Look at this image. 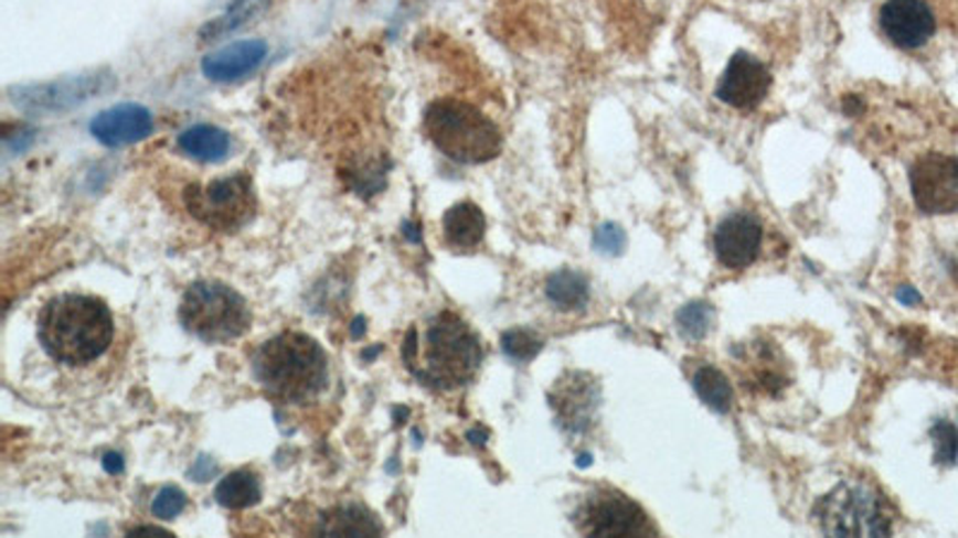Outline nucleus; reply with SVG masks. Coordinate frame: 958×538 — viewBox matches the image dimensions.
Returning a JSON list of instances; mask_svg holds the SVG:
<instances>
[{
	"label": "nucleus",
	"mask_w": 958,
	"mask_h": 538,
	"mask_svg": "<svg viewBox=\"0 0 958 538\" xmlns=\"http://www.w3.org/2000/svg\"><path fill=\"white\" fill-rule=\"evenodd\" d=\"M403 359L422 384L436 390H456L475 378L485 349L468 323L454 311H441L407 333Z\"/></svg>",
	"instance_id": "nucleus-1"
},
{
	"label": "nucleus",
	"mask_w": 958,
	"mask_h": 538,
	"mask_svg": "<svg viewBox=\"0 0 958 538\" xmlns=\"http://www.w3.org/2000/svg\"><path fill=\"white\" fill-rule=\"evenodd\" d=\"M116 323L106 302L89 294H61L39 316V340L55 362L92 364L113 345Z\"/></svg>",
	"instance_id": "nucleus-2"
},
{
	"label": "nucleus",
	"mask_w": 958,
	"mask_h": 538,
	"mask_svg": "<svg viewBox=\"0 0 958 538\" xmlns=\"http://www.w3.org/2000/svg\"><path fill=\"white\" fill-rule=\"evenodd\" d=\"M255 374L272 398L302 405L327 388L329 357L315 337L280 333L259 347Z\"/></svg>",
	"instance_id": "nucleus-3"
},
{
	"label": "nucleus",
	"mask_w": 958,
	"mask_h": 538,
	"mask_svg": "<svg viewBox=\"0 0 958 538\" xmlns=\"http://www.w3.org/2000/svg\"><path fill=\"white\" fill-rule=\"evenodd\" d=\"M425 132L446 159L465 165L487 163L501 151L499 127L458 98H441L425 110Z\"/></svg>",
	"instance_id": "nucleus-4"
},
{
	"label": "nucleus",
	"mask_w": 958,
	"mask_h": 538,
	"mask_svg": "<svg viewBox=\"0 0 958 538\" xmlns=\"http://www.w3.org/2000/svg\"><path fill=\"white\" fill-rule=\"evenodd\" d=\"M182 329L211 345H223L243 337L252 325V311L245 297L225 282L202 280L182 294Z\"/></svg>",
	"instance_id": "nucleus-5"
},
{
	"label": "nucleus",
	"mask_w": 958,
	"mask_h": 538,
	"mask_svg": "<svg viewBox=\"0 0 958 538\" xmlns=\"http://www.w3.org/2000/svg\"><path fill=\"white\" fill-rule=\"evenodd\" d=\"M815 519L829 536H890L892 517L884 501L865 484L843 481L815 505Z\"/></svg>",
	"instance_id": "nucleus-6"
},
{
	"label": "nucleus",
	"mask_w": 958,
	"mask_h": 538,
	"mask_svg": "<svg viewBox=\"0 0 958 538\" xmlns=\"http://www.w3.org/2000/svg\"><path fill=\"white\" fill-rule=\"evenodd\" d=\"M185 204L190 214L202 225L219 233L240 230L255 216L257 196L247 173L219 177L204 187H188Z\"/></svg>",
	"instance_id": "nucleus-7"
},
{
	"label": "nucleus",
	"mask_w": 958,
	"mask_h": 538,
	"mask_svg": "<svg viewBox=\"0 0 958 538\" xmlns=\"http://www.w3.org/2000/svg\"><path fill=\"white\" fill-rule=\"evenodd\" d=\"M577 531L587 536H654L657 527L645 509L618 491H595L577 509Z\"/></svg>",
	"instance_id": "nucleus-8"
},
{
	"label": "nucleus",
	"mask_w": 958,
	"mask_h": 538,
	"mask_svg": "<svg viewBox=\"0 0 958 538\" xmlns=\"http://www.w3.org/2000/svg\"><path fill=\"white\" fill-rule=\"evenodd\" d=\"M913 200L925 214H951L958 208V159L927 153L911 168Z\"/></svg>",
	"instance_id": "nucleus-9"
},
{
	"label": "nucleus",
	"mask_w": 958,
	"mask_h": 538,
	"mask_svg": "<svg viewBox=\"0 0 958 538\" xmlns=\"http://www.w3.org/2000/svg\"><path fill=\"white\" fill-rule=\"evenodd\" d=\"M110 87H113V79L108 75L94 73V75L32 84V87H20L12 92L18 94L12 98H15V104L30 110H67L89 101V98H94L96 94L108 92Z\"/></svg>",
	"instance_id": "nucleus-10"
},
{
	"label": "nucleus",
	"mask_w": 958,
	"mask_h": 538,
	"mask_svg": "<svg viewBox=\"0 0 958 538\" xmlns=\"http://www.w3.org/2000/svg\"><path fill=\"white\" fill-rule=\"evenodd\" d=\"M769 87L771 75L765 63H759L751 53L738 51L734 58H731L722 82H718L716 96L718 101H724L726 106L751 110L765 101Z\"/></svg>",
	"instance_id": "nucleus-11"
},
{
	"label": "nucleus",
	"mask_w": 958,
	"mask_h": 538,
	"mask_svg": "<svg viewBox=\"0 0 958 538\" xmlns=\"http://www.w3.org/2000/svg\"><path fill=\"white\" fill-rule=\"evenodd\" d=\"M884 36L898 49H920L933 39L937 24L925 0H886L880 10Z\"/></svg>",
	"instance_id": "nucleus-12"
},
{
	"label": "nucleus",
	"mask_w": 958,
	"mask_h": 538,
	"mask_svg": "<svg viewBox=\"0 0 958 538\" xmlns=\"http://www.w3.org/2000/svg\"><path fill=\"white\" fill-rule=\"evenodd\" d=\"M763 249V225L751 214H731L714 230L716 259L731 271L748 268Z\"/></svg>",
	"instance_id": "nucleus-13"
},
{
	"label": "nucleus",
	"mask_w": 958,
	"mask_h": 538,
	"mask_svg": "<svg viewBox=\"0 0 958 538\" xmlns=\"http://www.w3.org/2000/svg\"><path fill=\"white\" fill-rule=\"evenodd\" d=\"M153 130L151 112L139 104H120L98 112L92 120V134L104 147H128L142 141Z\"/></svg>",
	"instance_id": "nucleus-14"
},
{
	"label": "nucleus",
	"mask_w": 958,
	"mask_h": 538,
	"mask_svg": "<svg viewBox=\"0 0 958 538\" xmlns=\"http://www.w3.org/2000/svg\"><path fill=\"white\" fill-rule=\"evenodd\" d=\"M266 53H269V46H266L262 39L235 41L231 46L209 53L202 63V69L211 82H235L255 73L264 63Z\"/></svg>",
	"instance_id": "nucleus-15"
},
{
	"label": "nucleus",
	"mask_w": 958,
	"mask_h": 538,
	"mask_svg": "<svg viewBox=\"0 0 958 538\" xmlns=\"http://www.w3.org/2000/svg\"><path fill=\"white\" fill-rule=\"evenodd\" d=\"M558 400L554 402V407H558V417L563 421V427H568L573 431H585L592 417H595V409L599 402V390L597 386L587 380V376L583 374H573V380H558Z\"/></svg>",
	"instance_id": "nucleus-16"
},
{
	"label": "nucleus",
	"mask_w": 958,
	"mask_h": 538,
	"mask_svg": "<svg viewBox=\"0 0 958 538\" xmlns=\"http://www.w3.org/2000/svg\"><path fill=\"white\" fill-rule=\"evenodd\" d=\"M485 233L487 218L482 208L475 206L472 202H460L444 214V237L454 249L470 251L479 247V243L485 239Z\"/></svg>",
	"instance_id": "nucleus-17"
},
{
	"label": "nucleus",
	"mask_w": 958,
	"mask_h": 538,
	"mask_svg": "<svg viewBox=\"0 0 958 538\" xmlns=\"http://www.w3.org/2000/svg\"><path fill=\"white\" fill-rule=\"evenodd\" d=\"M178 147L204 163H219L231 151V134L214 125H194L178 137Z\"/></svg>",
	"instance_id": "nucleus-18"
},
{
	"label": "nucleus",
	"mask_w": 958,
	"mask_h": 538,
	"mask_svg": "<svg viewBox=\"0 0 958 538\" xmlns=\"http://www.w3.org/2000/svg\"><path fill=\"white\" fill-rule=\"evenodd\" d=\"M317 531L327 536H379L384 529L368 509L360 505H348L323 515Z\"/></svg>",
	"instance_id": "nucleus-19"
},
{
	"label": "nucleus",
	"mask_w": 958,
	"mask_h": 538,
	"mask_svg": "<svg viewBox=\"0 0 958 538\" xmlns=\"http://www.w3.org/2000/svg\"><path fill=\"white\" fill-rule=\"evenodd\" d=\"M546 297L556 309L577 311L589 300V282L583 273L571 271V268H561V271L549 276Z\"/></svg>",
	"instance_id": "nucleus-20"
},
{
	"label": "nucleus",
	"mask_w": 958,
	"mask_h": 538,
	"mask_svg": "<svg viewBox=\"0 0 958 538\" xmlns=\"http://www.w3.org/2000/svg\"><path fill=\"white\" fill-rule=\"evenodd\" d=\"M693 388L698 398L716 415H726L734 405V390H731L728 378L714 366H700L693 376Z\"/></svg>",
	"instance_id": "nucleus-21"
},
{
	"label": "nucleus",
	"mask_w": 958,
	"mask_h": 538,
	"mask_svg": "<svg viewBox=\"0 0 958 538\" xmlns=\"http://www.w3.org/2000/svg\"><path fill=\"white\" fill-rule=\"evenodd\" d=\"M216 501L228 509H245L262 501V484L252 472H233L216 486Z\"/></svg>",
	"instance_id": "nucleus-22"
},
{
	"label": "nucleus",
	"mask_w": 958,
	"mask_h": 538,
	"mask_svg": "<svg viewBox=\"0 0 958 538\" xmlns=\"http://www.w3.org/2000/svg\"><path fill=\"white\" fill-rule=\"evenodd\" d=\"M266 6H269V0H231V6L225 8L223 15L204 26L202 39L209 41L240 30V26L247 24L252 18H257Z\"/></svg>",
	"instance_id": "nucleus-23"
},
{
	"label": "nucleus",
	"mask_w": 958,
	"mask_h": 538,
	"mask_svg": "<svg viewBox=\"0 0 958 538\" xmlns=\"http://www.w3.org/2000/svg\"><path fill=\"white\" fill-rule=\"evenodd\" d=\"M748 366H751V374H753L748 378L751 380L748 388L777 392L786 386V376H784L781 364L774 362V349H769V347L757 349V354L748 362Z\"/></svg>",
	"instance_id": "nucleus-24"
},
{
	"label": "nucleus",
	"mask_w": 958,
	"mask_h": 538,
	"mask_svg": "<svg viewBox=\"0 0 958 538\" xmlns=\"http://www.w3.org/2000/svg\"><path fill=\"white\" fill-rule=\"evenodd\" d=\"M712 321H714V309L707 302H690L679 311V314H675L679 331L688 340H702L710 333Z\"/></svg>",
	"instance_id": "nucleus-25"
},
{
	"label": "nucleus",
	"mask_w": 958,
	"mask_h": 538,
	"mask_svg": "<svg viewBox=\"0 0 958 538\" xmlns=\"http://www.w3.org/2000/svg\"><path fill=\"white\" fill-rule=\"evenodd\" d=\"M501 347L503 352L509 354L511 359L515 362H530L537 357L544 347V340L528 329H513L509 333H503L501 337Z\"/></svg>",
	"instance_id": "nucleus-26"
},
{
	"label": "nucleus",
	"mask_w": 958,
	"mask_h": 538,
	"mask_svg": "<svg viewBox=\"0 0 958 538\" xmlns=\"http://www.w3.org/2000/svg\"><path fill=\"white\" fill-rule=\"evenodd\" d=\"M933 445H935V460L937 464L949 466L958 460V429L949 421H937L933 431Z\"/></svg>",
	"instance_id": "nucleus-27"
},
{
	"label": "nucleus",
	"mask_w": 958,
	"mask_h": 538,
	"mask_svg": "<svg viewBox=\"0 0 958 538\" xmlns=\"http://www.w3.org/2000/svg\"><path fill=\"white\" fill-rule=\"evenodd\" d=\"M185 507H188L185 493L175 486H166L157 493V498H153L151 513H153V517H159V519H175Z\"/></svg>",
	"instance_id": "nucleus-28"
},
{
	"label": "nucleus",
	"mask_w": 958,
	"mask_h": 538,
	"mask_svg": "<svg viewBox=\"0 0 958 538\" xmlns=\"http://www.w3.org/2000/svg\"><path fill=\"white\" fill-rule=\"evenodd\" d=\"M626 243V233L621 225L616 223H602L595 230V249L604 254V257H618V254H624Z\"/></svg>",
	"instance_id": "nucleus-29"
},
{
	"label": "nucleus",
	"mask_w": 958,
	"mask_h": 538,
	"mask_svg": "<svg viewBox=\"0 0 958 538\" xmlns=\"http://www.w3.org/2000/svg\"><path fill=\"white\" fill-rule=\"evenodd\" d=\"M104 466H106L108 474H120L125 470V462L120 455H116V452H108V455L104 458Z\"/></svg>",
	"instance_id": "nucleus-30"
},
{
	"label": "nucleus",
	"mask_w": 958,
	"mask_h": 538,
	"mask_svg": "<svg viewBox=\"0 0 958 538\" xmlns=\"http://www.w3.org/2000/svg\"><path fill=\"white\" fill-rule=\"evenodd\" d=\"M896 300L901 302V304H906V306H913V304H918L920 302V294L915 292L913 288H898V292H896Z\"/></svg>",
	"instance_id": "nucleus-31"
},
{
	"label": "nucleus",
	"mask_w": 958,
	"mask_h": 538,
	"mask_svg": "<svg viewBox=\"0 0 958 538\" xmlns=\"http://www.w3.org/2000/svg\"><path fill=\"white\" fill-rule=\"evenodd\" d=\"M139 534H153V536H161V538H166V536H171L168 531H163V529H157V527H137V529H132L130 531V536H139Z\"/></svg>",
	"instance_id": "nucleus-32"
}]
</instances>
